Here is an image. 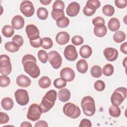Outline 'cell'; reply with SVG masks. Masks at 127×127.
I'll use <instances>...</instances> for the list:
<instances>
[{
  "instance_id": "obj_40",
  "label": "cell",
  "mask_w": 127,
  "mask_h": 127,
  "mask_svg": "<svg viewBox=\"0 0 127 127\" xmlns=\"http://www.w3.org/2000/svg\"><path fill=\"white\" fill-rule=\"evenodd\" d=\"M52 18L55 20H57L64 16V13L63 10H52L51 12Z\"/></svg>"
},
{
  "instance_id": "obj_29",
  "label": "cell",
  "mask_w": 127,
  "mask_h": 127,
  "mask_svg": "<svg viewBox=\"0 0 127 127\" xmlns=\"http://www.w3.org/2000/svg\"><path fill=\"white\" fill-rule=\"evenodd\" d=\"M4 48L9 52L15 53L19 50L20 47L12 41L6 42L4 45Z\"/></svg>"
},
{
  "instance_id": "obj_20",
  "label": "cell",
  "mask_w": 127,
  "mask_h": 127,
  "mask_svg": "<svg viewBox=\"0 0 127 127\" xmlns=\"http://www.w3.org/2000/svg\"><path fill=\"white\" fill-rule=\"evenodd\" d=\"M108 27L112 32H116L120 27V22L119 20L115 17L111 18L108 23Z\"/></svg>"
},
{
  "instance_id": "obj_7",
  "label": "cell",
  "mask_w": 127,
  "mask_h": 127,
  "mask_svg": "<svg viewBox=\"0 0 127 127\" xmlns=\"http://www.w3.org/2000/svg\"><path fill=\"white\" fill-rule=\"evenodd\" d=\"M42 113L40 106L37 104H32L28 108L27 118L29 120L35 122L40 119Z\"/></svg>"
},
{
  "instance_id": "obj_24",
  "label": "cell",
  "mask_w": 127,
  "mask_h": 127,
  "mask_svg": "<svg viewBox=\"0 0 127 127\" xmlns=\"http://www.w3.org/2000/svg\"><path fill=\"white\" fill-rule=\"evenodd\" d=\"M51 84V80L50 78L46 76H42L38 81V85L40 87L46 89L50 87Z\"/></svg>"
},
{
  "instance_id": "obj_1",
  "label": "cell",
  "mask_w": 127,
  "mask_h": 127,
  "mask_svg": "<svg viewBox=\"0 0 127 127\" xmlns=\"http://www.w3.org/2000/svg\"><path fill=\"white\" fill-rule=\"evenodd\" d=\"M36 62L35 57L30 54L24 56L22 59L24 71L33 78H37L40 74V70Z\"/></svg>"
},
{
  "instance_id": "obj_48",
  "label": "cell",
  "mask_w": 127,
  "mask_h": 127,
  "mask_svg": "<svg viewBox=\"0 0 127 127\" xmlns=\"http://www.w3.org/2000/svg\"><path fill=\"white\" fill-rule=\"evenodd\" d=\"M0 124H4L8 123V122L9 120V118L7 114L3 112H0Z\"/></svg>"
},
{
  "instance_id": "obj_3",
  "label": "cell",
  "mask_w": 127,
  "mask_h": 127,
  "mask_svg": "<svg viewBox=\"0 0 127 127\" xmlns=\"http://www.w3.org/2000/svg\"><path fill=\"white\" fill-rule=\"evenodd\" d=\"M81 106L83 113L87 116H92L95 113V101L93 98L90 96H87L82 98Z\"/></svg>"
},
{
  "instance_id": "obj_54",
  "label": "cell",
  "mask_w": 127,
  "mask_h": 127,
  "mask_svg": "<svg viewBox=\"0 0 127 127\" xmlns=\"http://www.w3.org/2000/svg\"><path fill=\"white\" fill-rule=\"evenodd\" d=\"M40 2L43 5H48L51 2V0H40Z\"/></svg>"
},
{
  "instance_id": "obj_51",
  "label": "cell",
  "mask_w": 127,
  "mask_h": 127,
  "mask_svg": "<svg viewBox=\"0 0 127 127\" xmlns=\"http://www.w3.org/2000/svg\"><path fill=\"white\" fill-rule=\"evenodd\" d=\"M35 127H48V125L46 121L40 120L36 123V124H35Z\"/></svg>"
},
{
  "instance_id": "obj_43",
  "label": "cell",
  "mask_w": 127,
  "mask_h": 127,
  "mask_svg": "<svg viewBox=\"0 0 127 127\" xmlns=\"http://www.w3.org/2000/svg\"><path fill=\"white\" fill-rule=\"evenodd\" d=\"M64 6L65 5L64 1L61 0H57L54 2L52 8L53 10H61L64 11Z\"/></svg>"
},
{
  "instance_id": "obj_21",
  "label": "cell",
  "mask_w": 127,
  "mask_h": 127,
  "mask_svg": "<svg viewBox=\"0 0 127 127\" xmlns=\"http://www.w3.org/2000/svg\"><path fill=\"white\" fill-rule=\"evenodd\" d=\"M92 53L91 48L87 45L82 46L79 50V54L84 59H87L90 57Z\"/></svg>"
},
{
  "instance_id": "obj_33",
  "label": "cell",
  "mask_w": 127,
  "mask_h": 127,
  "mask_svg": "<svg viewBox=\"0 0 127 127\" xmlns=\"http://www.w3.org/2000/svg\"><path fill=\"white\" fill-rule=\"evenodd\" d=\"M103 13L107 16H112L115 12V8L114 7L110 4L105 5L102 9Z\"/></svg>"
},
{
  "instance_id": "obj_2",
  "label": "cell",
  "mask_w": 127,
  "mask_h": 127,
  "mask_svg": "<svg viewBox=\"0 0 127 127\" xmlns=\"http://www.w3.org/2000/svg\"><path fill=\"white\" fill-rule=\"evenodd\" d=\"M57 97V93L55 90H50L46 93L39 105L42 113H46L52 108L55 105Z\"/></svg>"
},
{
  "instance_id": "obj_18",
  "label": "cell",
  "mask_w": 127,
  "mask_h": 127,
  "mask_svg": "<svg viewBox=\"0 0 127 127\" xmlns=\"http://www.w3.org/2000/svg\"><path fill=\"white\" fill-rule=\"evenodd\" d=\"M16 83L21 87H27L31 84V79L24 74H20L16 78Z\"/></svg>"
},
{
  "instance_id": "obj_49",
  "label": "cell",
  "mask_w": 127,
  "mask_h": 127,
  "mask_svg": "<svg viewBox=\"0 0 127 127\" xmlns=\"http://www.w3.org/2000/svg\"><path fill=\"white\" fill-rule=\"evenodd\" d=\"M91 122L90 120L86 119H84L82 120L79 125V127H91Z\"/></svg>"
},
{
  "instance_id": "obj_35",
  "label": "cell",
  "mask_w": 127,
  "mask_h": 127,
  "mask_svg": "<svg viewBox=\"0 0 127 127\" xmlns=\"http://www.w3.org/2000/svg\"><path fill=\"white\" fill-rule=\"evenodd\" d=\"M114 70V66L112 64H106L103 68L102 72L103 73L104 75L106 76H111L113 74Z\"/></svg>"
},
{
  "instance_id": "obj_50",
  "label": "cell",
  "mask_w": 127,
  "mask_h": 127,
  "mask_svg": "<svg viewBox=\"0 0 127 127\" xmlns=\"http://www.w3.org/2000/svg\"><path fill=\"white\" fill-rule=\"evenodd\" d=\"M86 2L94 6L96 9L99 8L101 5V2L98 0H89Z\"/></svg>"
},
{
  "instance_id": "obj_37",
  "label": "cell",
  "mask_w": 127,
  "mask_h": 127,
  "mask_svg": "<svg viewBox=\"0 0 127 127\" xmlns=\"http://www.w3.org/2000/svg\"><path fill=\"white\" fill-rule=\"evenodd\" d=\"M54 85L58 89H61L65 87L66 81L62 78H57L54 81Z\"/></svg>"
},
{
  "instance_id": "obj_4",
  "label": "cell",
  "mask_w": 127,
  "mask_h": 127,
  "mask_svg": "<svg viewBox=\"0 0 127 127\" xmlns=\"http://www.w3.org/2000/svg\"><path fill=\"white\" fill-rule=\"evenodd\" d=\"M127 90L126 87H121L117 88L113 93L111 101L113 105H120L127 97Z\"/></svg>"
},
{
  "instance_id": "obj_26",
  "label": "cell",
  "mask_w": 127,
  "mask_h": 127,
  "mask_svg": "<svg viewBox=\"0 0 127 127\" xmlns=\"http://www.w3.org/2000/svg\"><path fill=\"white\" fill-rule=\"evenodd\" d=\"M1 31L3 35L6 38L11 37L14 33V28L9 25H4Z\"/></svg>"
},
{
  "instance_id": "obj_22",
  "label": "cell",
  "mask_w": 127,
  "mask_h": 127,
  "mask_svg": "<svg viewBox=\"0 0 127 127\" xmlns=\"http://www.w3.org/2000/svg\"><path fill=\"white\" fill-rule=\"evenodd\" d=\"M88 64L83 59L79 60L76 64V67L78 71L81 73H85L88 70Z\"/></svg>"
},
{
  "instance_id": "obj_38",
  "label": "cell",
  "mask_w": 127,
  "mask_h": 127,
  "mask_svg": "<svg viewBox=\"0 0 127 127\" xmlns=\"http://www.w3.org/2000/svg\"><path fill=\"white\" fill-rule=\"evenodd\" d=\"M38 57L41 63L46 64L48 60V54L45 51L41 50L38 52Z\"/></svg>"
},
{
  "instance_id": "obj_23",
  "label": "cell",
  "mask_w": 127,
  "mask_h": 127,
  "mask_svg": "<svg viewBox=\"0 0 127 127\" xmlns=\"http://www.w3.org/2000/svg\"><path fill=\"white\" fill-rule=\"evenodd\" d=\"M1 105L5 110H10L13 107L14 102L12 99L9 97H5L1 101Z\"/></svg>"
},
{
  "instance_id": "obj_34",
  "label": "cell",
  "mask_w": 127,
  "mask_h": 127,
  "mask_svg": "<svg viewBox=\"0 0 127 127\" xmlns=\"http://www.w3.org/2000/svg\"><path fill=\"white\" fill-rule=\"evenodd\" d=\"M53 42L52 39L49 37H44L42 39L41 47L45 49L48 50L53 47Z\"/></svg>"
},
{
  "instance_id": "obj_47",
  "label": "cell",
  "mask_w": 127,
  "mask_h": 127,
  "mask_svg": "<svg viewBox=\"0 0 127 127\" xmlns=\"http://www.w3.org/2000/svg\"><path fill=\"white\" fill-rule=\"evenodd\" d=\"M115 4L119 8H124L127 5V0H115Z\"/></svg>"
},
{
  "instance_id": "obj_30",
  "label": "cell",
  "mask_w": 127,
  "mask_h": 127,
  "mask_svg": "<svg viewBox=\"0 0 127 127\" xmlns=\"http://www.w3.org/2000/svg\"><path fill=\"white\" fill-rule=\"evenodd\" d=\"M109 113L112 117L114 118H118L120 116L121 111L118 106L113 105L109 108Z\"/></svg>"
},
{
  "instance_id": "obj_46",
  "label": "cell",
  "mask_w": 127,
  "mask_h": 127,
  "mask_svg": "<svg viewBox=\"0 0 127 127\" xmlns=\"http://www.w3.org/2000/svg\"><path fill=\"white\" fill-rule=\"evenodd\" d=\"M12 41L17 44L19 47H21L23 44V38L19 35H14L12 39Z\"/></svg>"
},
{
  "instance_id": "obj_8",
  "label": "cell",
  "mask_w": 127,
  "mask_h": 127,
  "mask_svg": "<svg viewBox=\"0 0 127 127\" xmlns=\"http://www.w3.org/2000/svg\"><path fill=\"white\" fill-rule=\"evenodd\" d=\"M14 97L16 102L21 106L26 105L29 101L28 93L25 89L17 90L14 93Z\"/></svg>"
},
{
  "instance_id": "obj_52",
  "label": "cell",
  "mask_w": 127,
  "mask_h": 127,
  "mask_svg": "<svg viewBox=\"0 0 127 127\" xmlns=\"http://www.w3.org/2000/svg\"><path fill=\"white\" fill-rule=\"evenodd\" d=\"M120 50L122 53L125 54H127V42H126L122 44L120 47Z\"/></svg>"
},
{
  "instance_id": "obj_44",
  "label": "cell",
  "mask_w": 127,
  "mask_h": 127,
  "mask_svg": "<svg viewBox=\"0 0 127 127\" xmlns=\"http://www.w3.org/2000/svg\"><path fill=\"white\" fill-rule=\"evenodd\" d=\"M83 38L79 35L74 36L71 39V43L75 46H79L83 43Z\"/></svg>"
},
{
  "instance_id": "obj_45",
  "label": "cell",
  "mask_w": 127,
  "mask_h": 127,
  "mask_svg": "<svg viewBox=\"0 0 127 127\" xmlns=\"http://www.w3.org/2000/svg\"><path fill=\"white\" fill-rule=\"evenodd\" d=\"M94 88L96 90L98 91H102L104 90L105 88V83L100 80H97L94 85Z\"/></svg>"
},
{
  "instance_id": "obj_55",
  "label": "cell",
  "mask_w": 127,
  "mask_h": 127,
  "mask_svg": "<svg viewBox=\"0 0 127 127\" xmlns=\"http://www.w3.org/2000/svg\"><path fill=\"white\" fill-rule=\"evenodd\" d=\"M127 57L125 58V59H124V61L123 62V65L124 66V67L125 68H126V65H127Z\"/></svg>"
},
{
  "instance_id": "obj_12",
  "label": "cell",
  "mask_w": 127,
  "mask_h": 127,
  "mask_svg": "<svg viewBox=\"0 0 127 127\" xmlns=\"http://www.w3.org/2000/svg\"><path fill=\"white\" fill-rule=\"evenodd\" d=\"M60 76L66 81L70 82L74 79L75 77V73L72 68L66 67L61 70Z\"/></svg>"
},
{
  "instance_id": "obj_6",
  "label": "cell",
  "mask_w": 127,
  "mask_h": 127,
  "mask_svg": "<svg viewBox=\"0 0 127 127\" xmlns=\"http://www.w3.org/2000/svg\"><path fill=\"white\" fill-rule=\"evenodd\" d=\"M12 70V65L9 57L6 55H1L0 57V73L8 75Z\"/></svg>"
},
{
  "instance_id": "obj_36",
  "label": "cell",
  "mask_w": 127,
  "mask_h": 127,
  "mask_svg": "<svg viewBox=\"0 0 127 127\" xmlns=\"http://www.w3.org/2000/svg\"><path fill=\"white\" fill-rule=\"evenodd\" d=\"M57 25L60 28H65L69 24V19L64 16L56 21Z\"/></svg>"
},
{
  "instance_id": "obj_19",
  "label": "cell",
  "mask_w": 127,
  "mask_h": 127,
  "mask_svg": "<svg viewBox=\"0 0 127 127\" xmlns=\"http://www.w3.org/2000/svg\"><path fill=\"white\" fill-rule=\"evenodd\" d=\"M70 92L67 88L61 89L58 93V98L60 101L62 102H66L70 98Z\"/></svg>"
},
{
  "instance_id": "obj_15",
  "label": "cell",
  "mask_w": 127,
  "mask_h": 127,
  "mask_svg": "<svg viewBox=\"0 0 127 127\" xmlns=\"http://www.w3.org/2000/svg\"><path fill=\"white\" fill-rule=\"evenodd\" d=\"M25 31L29 39L39 36V30L37 26L33 24L27 25L25 28Z\"/></svg>"
},
{
  "instance_id": "obj_10",
  "label": "cell",
  "mask_w": 127,
  "mask_h": 127,
  "mask_svg": "<svg viewBox=\"0 0 127 127\" xmlns=\"http://www.w3.org/2000/svg\"><path fill=\"white\" fill-rule=\"evenodd\" d=\"M20 10L24 16L28 17L32 16L35 12L33 4L29 0H24L21 3Z\"/></svg>"
},
{
  "instance_id": "obj_41",
  "label": "cell",
  "mask_w": 127,
  "mask_h": 127,
  "mask_svg": "<svg viewBox=\"0 0 127 127\" xmlns=\"http://www.w3.org/2000/svg\"><path fill=\"white\" fill-rule=\"evenodd\" d=\"M30 45L32 47L34 48H39L40 46H41L42 44V39L39 36L32 38L29 39Z\"/></svg>"
},
{
  "instance_id": "obj_25",
  "label": "cell",
  "mask_w": 127,
  "mask_h": 127,
  "mask_svg": "<svg viewBox=\"0 0 127 127\" xmlns=\"http://www.w3.org/2000/svg\"><path fill=\"white\" fill-rule=\"evenodd\" d=\"M96 9H97L94 6L86 2V5L83 9V12L85 15L91 16L95 13Z\"/></svg>"
},
{
  "instance_id": "obj_14",
  "label": "cell",
  "mask_w": 127,
  "mask_h": 127,
  "mask_svg": "<svg viewBox=\"0 0 127 127\" xmlns=\"http://www.w3.org/2000/svg\"><path fill=\"white\" fill-rule=\"evenodd\" d=\"M80 10L79 4L75 1L70 3L66 9V12L68 16L74 17L76 16Z\"/></svg>"
},
{
  "instance_id": "obj_28",
  "label": "cell",
  "mask_w": 127,
  "mask_h": 127,
  "mask_svg": "<svg viewBox=\"0 0 127 127\" xmlns=\"http://www.w3.org/2000/svg\"><path fill=\"white\" fill-rule=\"evenodd\" d=\"M107 28L106 26L104 25L101 27H94V34L95 36L98 37H103L107 33Z\"/></svg>"
},
{
  "instance_id": "obj_42",
  "label": "cell",
  "mask_w": 127,
  "mask_h": 127,
  "mask_svg": "<svg viewBox=\"0 0 127 127\" xmlns=\"http://www.w3.org/2000/svg\"><path fill=\"white\" fill-rule=\"evenodd\" d=\"M10 80L7 75H2L0 76V86L1 87H5L9 85Z\"/></svg>"
},
{
  "instance_id": "obj_39",
  "label": "cell",
  "mask_w": 127,
  "mask_h": 127,
  "mask_svg": "<svg viewBox=\"0 0 127 127\" xmlns=\"http://www.w3.org/2000/svg\"><path fill=\"white\" fill-rule=\"evenodd\" d=\"M105 20L101 16H97L92 20V24L95 27H101L105 25Z\"/></svg>"
},
{
  "instance_id": "obj_53",
  "label": "cell",
  "mask_w": 127,
  "mask_h": 127,
  "mask_svg": "<svg viewBox=\"0 0 127 127\" xmlns=\"http://www.w3.org/2000/svg\"><path fill=\"white\" fill-rule=\"evenodd\" d=\"M20 127H32V125L30 123L28 122H23L21 123V124L20 125Z\"/></svg>"
},
{
  "instance_id": "obj_27",
  "label": "cell",
  "mask_w": 127,
  "mask_h": 127,
  "mask_svg": "<svg viewBox=\"0 0 127 127\" xmlns=\"http://www.w3.org/2000/svg\"><path fill=\"white\" fill-rule=\"evenodd\" d=\"M126 39V34L122 31H118L113 35V40L117 43H121Z\"/></svg>"
},
{
  "instance_id": "obj_11",
  "label": "cell",
  "mask_w": 127,
  "mask_h": 127,
  "mask_svg": "<svg viewBox=\"0 0 127 127\" xmlns=\"http://www.w3.org/2000/svg\"><path fill=\"white\" fill-rule=\"evenodd\" d=\"M64 55L65 59L69 61H74L78 57V53L74 46L69 45L65 47Z\"/></svg>"
},
{
  "instance_id": "obj_9",
  "label": "cell",
  "mask_w": 127,
  "mask_h": 127,
  "mask_svg": "<svg viewBox=\"0 0 127 127\" xmlns=\"http://www.w3.org/2000/svg\"><path fill=\"white\" fill-rule=\"evenodd\" d=\"M48 61L55 69H58L62 64V58L56 51H52L48 53Z\"/></svg>"
},
{
  "instance_id": "obj_13",
  "label": "cell",
  "mask_w": 127,
  "mask_h": 127,
  "mask_svg": "<svg viewBox=\"0 0 127 127\" xmlns=\"http://www.w3.org/2000/svg\"><path fill=\"white\" fill-rule=\"evenodd\" d=\"M103 53L106 60L110 62L116 61L118 57V52L117 50L113 48L109 47L105 49Z\"/></svg>"
},
{
  "instance_id": "obj_31",
  "label": "cell",
  "mask_w": 127,
  "mask_h": 127,
  "mask_svg": "<svg viewBox=\"0 0 127 127\" xmlns=\"http://www.w3.org/2000/svg\"><path fill=\"white\" fill-rule=\"evenodd\" d=\"M90 73L91 75L95 78L100 77L102 74L101 67L98 65H95L93 66L91 68Z\"/></svg>"
},
{
  "instance_id": "obj_5",
  "label": "cell",
  "mask_w": 127,
  "mask_h": 127,
  "mask_svg": "<svg viewBox=\"0 0 127 127\" xmlns=\"http://www.w3.org/2000/svg\"><path fill=\"white\" fill-rule=\"evenodd\" d=\"M64 114L70 118L76 119L81 114V111L79 108L71 102H68L64 104L63 109Z\"/></svg>"
},
{
  "instance_id": "obj_32",
  "label": "cell",
  "mask_w": 127,
  "mask_h": 127,
  "mask_svg": "<svg viewBox=\"0 0 127 127\" xmlns=\"http://www.w3.org/2000/svg\"><path fill=\"white\" fill-rule=\"evenodd\" d=\"M37 15L40 20H45L48 16V11L46 8L39 7L37 11Z\"/></svg>"
},
{
  "instance_id": "obj_17",
  "label": "cell",
  "mask_w": 127,
  "mask_h": 127,
  "mask_svg": "<svg viewBox=\"0 0 127 127\" xmlns=\"http://www.w3.org/2000/svg\"><path fill=\"white\" fill-rule=\"evenodd\" d=\"M24 18L19 15L14 16L11 20L12 27L16 30L22 29L24 27Z\"/></svg>"
},
{
  "instance_id": "obj_16",
  "label": "cell",
  "mask_w": 127,
  "mask_h": 127,
  "mask_svg": "<svg viewBox=\"0 0 127 127\" xmlns=\"http://www.w3.org/2000/svg\"><path fill=\"white\" fill-rule=\"evenodd\" d=\"M70 36L69 34L65 31L59 32L56 36V41L58 44L64 45L67 43L69 40Z\"/></svg>"
}]
</instances>
